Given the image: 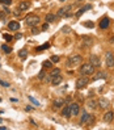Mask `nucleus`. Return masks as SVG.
Masks as SVG:
<instances>
[{
  "label": "nucleus",
  "instance_id": "obj_1",
  "mask_svg": "<svg viewBox=\"0 0 114 130\" xmlns=\"http://www.w3.org/2000/svg\"><path fill=\"white\" fill-rule=\"evenodd\" d=\"M94 66H92L90 63H84L80 66V74L85 75V76H89V75H93L94 74Z\"/></svg>",
  "mask_w": 114,
  "mask_h": 130
},
{
  "label": "nucleus",
  "instance_id": "obj_2",
  "mask_svg": "<svg viewBox=\"0 0 114 130\" xmlns=\"http://www.w3.org/2000/svg\"><path fill=\"white\" fill-rule=\"evenodd\" d=\"M88 84H89V79H88V76H85V75H81L80 78L76 80V88L77 90H83V88H85Z\"/></svg>",
  "mask_w": 114,
  "mask_h": 130
},
{
  "label": "nucleus",
  "instance_id": "obj_3",
  "mask_svg": "<svg viewBox=\"0 0 114 130\" xmlns=\"http://www.w3.org/2000/svg\"><path fill=\"white\" fill-rule=\"evenodd\" d=\"M39 20H41V19H39L38 16H36V15H29V16L26 17V24H28L29 26L34 28L36 25H38V24H39Z\"/></svg>",
  "mask_w": 114,
  "mask_h": 130
},
{
  "label": "nucleus",
  "instance_id": "obj_4",
  "mask_svg": "<svg viewBox=\"0 0 114 130\" xmlns=\"http://www.w3.org/2000/svg\"><path fill=\"white\" fill-rule=\"evenodd\" d=\"M80 62H83V58L80 55H72L68 58V61H67V66L68 67H73V66H76V64H79Z\"/></svg>",
  "mask_w": 114,
  "mask_h": 130
},
{
  "label": "nucleus",
  "instance_id": "obj_5",
  "mask_svg": "<svg viewBox=\"0 0 114 130\" xmlns=\"http://www.w3.org/2000/svg\"><path fill=\"white\" fill-rule=\"evenodd\" d=\"M105 62H106V66L109 68H113L114 67V55L111 51H106L105 54Z\"/></svg>",
  "mask_w": 114,
  "mask_h": 130
},
{
  "label": "nucleus",
  "instance_id": "obj_6",
  "mask_svg": "<svg viewBox=\"0 0 114 130\" xmlns=\"http://www.w3.org/2000/svg\"><path fill=\"white\" fill-rule=\"evenodd\" d=\"M70 9H71V5H67V7L60 8V9L58 11V16H59V17H68V16H71Z\"/></svg>",
  "mask_w": 114,
  "mask_h": 130
},
{
  "label": "nucleus",
  "instance_id": "obj_7",
  "mask_svg": "<svg viewBox=\"0 0 114 130\" xmlns=\"http://www.w3.org/2000/svg\"><path fill=\"white\" fill-rule=\"evenodd\" d=\"M89 63L92 64V66H94V67H100L101 66V61H100V58L96 54H92L89 57Z\"/></svg>",
  "mask_w": 114,
  "mask_h": 130
},
{
  "label": "nucleus",
  "instance_id": "obj_8",
  "mask_svg": "<svg viewBox=\"0 0 114 130\" xmlns=\"http://www.w3.org/2000/svg\"><path fill=\"white\" fill-rule=\"evenodd\" d=\"M70 108H71V116H77L79 112H80V106H79V104H76V103H72L70 105Z\"/></svg>",
  "mask_w": 114,
  "mask_h": 130
},
{
  "label": "nucleus",
  "instance_id": "obj_9",
  "mask_svg": "<svg viewBox=\"0 0 114 130\" xmlns=\"http://www.w3.org/2000/svg\"><path fill=\"white\" fill-rule=\"evenodd\" d=\"M62 80H63V78H62V75L59 74V75L53 76V78H51V84H53V85H59L60 83H62Z\"/></svg>",
  "mask_w": 114,
  "mask_h": 130
},
{
  "label": "nucleus",
  "instance_id": "obj_10",
  "mask_svg": "<svg viewBox=\"0 0 114 130\" xmlns=\"http://www.w3.org/2000/svg\"><path fill=\"white\" fill-rule=\"evenodd\" d=\"M98 106H100V108H102V109H106L107 106H109V100L105 99V97H101L98 100Z\"/></svg>",
  "mask_w": 114,
  "mask_h": 130
},
{
  "label": "nucleus",
  "instance_id": "obj_11",
  "mask_svg": "<svg viewBox=\"0 0 114 130\" xmlns=\"http://www.w3.org/2000/svg\"><path fill=\"white\" fill-rule=\"evenodd\" d=\"M62 116L66 117V118H70L71 117V108L70 105H66L63 109H62Z\"/></svg>",
  "mask_w": 114,
  "mask_h": 130
},
{
  "label": "nucleus",
  "instance_id": "obj_12",
  "mask_svg": "<svg viewBox=\"0 0 114 130\" xmlns=\"http://www.w3.org/2000/svg\"><path fill=\"white\" fill-rule=\"evenodd\" d=\"M113 118H114V113H113V112H106V113L104 114V122L109 123V122L113 121Z\"/></svg>",
  "mask_w": 114,
  "mask_h": 130
},
{
  "label": "nucleus",
  "instance_id": "obj_13",
  "mask_svg": "<svg viewBox=\"0 0 114 130\" xmlns=\"http://www.w3.org/2000/svg\"><path fill=\"white\" fill-rule=\"evenodd\" d=\"M64 104V100L62 99V97H58V99H55L54 101H53V105H54V108H62Z\"/></svg>",
  "mask_w": 114,
  "mask_h": 130
},
{
  "label": "nucleus",
  "instance_id": "obj_14",
  "mask_svg": "<svg viewBox=\"0 0 114 130\" xmlns=\"http://www.w3.org/2000/svg\"><path fill=\"white\" fill-rule=\"evenodd\" d=\"M8 29H9V30H19V29H20V24L17 21H11L8 24Z\"/></svg>",
  "mask_w": 114,
  "mask_h": 130
},
{
  "label": "nucleus",
  "instance_id": "obj_15",
  "mask_svg": "<svg viewBox=\"0 0 114 130\" xmlns=\"http://www.w3.org/2000/svg\"><path fill=\"white\" fill-rule=\"evenodd\" d=\"M109 22H110V20L107 19V17H104V19L100 21V28L101 29H106L107 26H109Z\"/></svg>",
  "mask_w": 114,
  "mask_h": 130
},
{
  "label": "nucleus",
  "instance_id": "obj_16",
  "mask_svg": "<svg viewBox=\"0 0 114 130\" xmlns=\"http://www.w3.org/2000/svg\"><path fill=\"white\" fill-rule=\"evenodd\" d=\"M106 72H104V71H100V72H97L94 76H93V80H100V79H106Z\"/></svg>",
  "mask_w": 114,
  "mask_h": 130
},
{
  "label": "nucleus",
  "instance_id": "obj_17",
  "mask_svg": "<svg viewBox=\"0 0 114 130\" xmlns=\"http://www.w3.org/2000/svg\"><path fill=\"white\" fill-rule=\"evenodd\" d=\"M29 7H30V4L28 2H20L19 3V9L20 11H26V9H29Z\"/></svg>",
  "mask_w": 114,
  "mask_h": 130
},
{
  "label": "nucleus",
  "instance_id": "obj_18",
  "mask_svg": "<svg viewBox=\"0 0 114 130\" xmlns=\"http://www.w3.org/2000/svg\"><path fill=\"white\" fill-rule=\"evenodd\" d=\"M83 44L85 46H90V45L93 44V41H92V38H90V37H88V35H84V37H83Z\"/></svg>",
  "mask_w": 114,
  "mask_h": 130
},
{
  "label": "nucleus",
  "instance_id": "obj_19",
  "mask_svg": "<svg viewBox=\"0 0 114 130\" xmlns=\"http://www.w3.org/2000/svg\"><path fill=\"white\" fill-rule=\"evenodd\" d=\"M89 116H90V114H88L87 112H83V116H81V118H80V123H81V125H84V123H87V121H88Z\"/></svg>",
  "mask_w": 114,
  "mask_h": 130
},
{
  "label": "nucleus",
  "instance_id": "obj_20",
  "mask_svg": "<svg viewBox=\"0 0 114 130\" xmlns=\"http://www.w3.org/2000/svg\"><path fill=\"white\" fill-rule=\"evenodd\" d=\"M45 20H46V22H54L55 21V15L54 13H47L46 17H45Z\"/></svg>",
  "mask_w": 114,
  "mask_h": 130
},
{
  "label": "nucleus",
  "instance_id": "obj_21",
  "mask_svg": "<svg viewBox=\"0 0 114 130\" xmlns=\"http://www.w3.org/2000/svg\"><path fill=\"white\" fill-rule=\"evenodd\" d=\"M98 103L97 101H96V100H89V101H88V106H89V108H92V109H96V108H97V105Z\"/></svg>",
  "mask_w": 114,
  "mask_h": 130
},
{
  "label": "nucleus",
  "instance_id": "obj_22",
  "mask_svg": "<svg viewBox=\"0 0 114 130\" xmlns=\"http://www.w3.org/2000/svg\"><path fill=\"white\" fill-rule=\"evenodd\" d=\"M19 57H20L21 59H25V58L28 57V51H26L25 49H22V50H20V51H19Z\"/></svg>",
  "mask_w": 114,
  "mask_h": 130
},
{
  "label": "nucleus",
  "instance_id": "obj_23",
  "mask_svg": "<svg viewBox=\"0 0 114 130\" xmlns=\"http://www.w3.org/2000/svg\"><path fill=\"white\" fill-rule=\"evenodd\" d=\"M2 50H3L4 53H7V54H9V53L12 51V47H9L8 45L4 44V45H2Z\"/></svg>",
  "mask_w": 114,
  "mask_h": 130
},
{
  "label": "nucleus",
  "instance_id": "obj_24",
  "mask_svg": "<svg viewBox=\"0 0 114 130\" xmlns=\"http://www.w3.org/2000/svg\"><path fill=\"white\" fill-rule=\"evenodd\" d=\"M59 74H60V70H59V68H54V70L50 72V76L53 78V76H56V75H59Z\"/></svg>",
  "mask_w": 114,
  "mask_h": 130
},
{
  "label": "nucleus",
  "instance_id": "obj_25",
  "mask_svg": "<svg viewBox=\"0 0 114 130\" xmlns=\"http://www.w3.org/2000/svg\"><path fill=\"white\" fill-rule=\"evenodd\" d=\"M51 66H53V62L51 61H45L43 62V68H51Z\"/></svg>",
  "mask_w": 114,
  "mask_h": 130
},
{
  "label": "nucleus",
  "instance_id": "obj_26",
  "mask_svg": "<svg viewBox=\"0 0 114 130\" xmlns=\"http://www.w3.org/2000/svg\"><path fill=\"white\" fill-rule=\"evenodd\" d=\"M94 120H96V118H94V116H92V114H90V116H89V118H88V121H87V125H92V123L94 122Z\"/></svg>",
  "mask_w": 114,
  "mask_h": 130
},
{
  "label": "nucleus",
  "instance_id": "obj_27",
  "mask_svg": "<svg viewBox=\"0 0 114 130\" xmlns=\"http://www.w3.org/2000/svg\"><path fill=\"white\" fill-rule=\"evenodd\" d=\"M3 38H4L5 41H12V39H13V37H12V35H11V34H7V33H5V34H3Z\"/></svg>",
  "mask_w": 114,
  "mask_h": 130
},
{
  "label": "nucleus",
  "instance_id": "obj_28",
  "mask_svg": "<svg viewBox=\"0 0 114 130\" xmlns=\"http://www.w3.org/2000/svg\"><path fill=\"white\" fill-rule=\"evenodd\" d=\"M45 49H49V44H46V45H43V46H39V47H37V51H42V50H45Z\"/></svg>",
  "mask_w": 114,
  "mask_h": 130
},
{
  "label": "nucleus",
  "instance_id": "obj_29",
  "mask_svg": "<svg viewBox=\"0 0 114 130\" xmlns=\"http://www.w3.org/2000/svg\"><path fill=\"white\" fill-rule=\"evenodd\" d=\"M59 57L58 55H53V57H51V62H53V63H56V62H59Z\"/></svg>",
  "mask_w": 114,
  "mask_h": 130
},
{
  "label": "nucleus",
  "instance_id": "obj_30",
  "mask_svg": "<svg viewBox=\"0 0 114 130\" xmlns=\"http://www.w3.org/2000/svg\"><path fill=\"white\" fill-rule=\"evenodd\" d=\"M84 12H85V9H84V8H80V9L76 12V17H80V16L84 13Z\"/></svg>",
  "mask_w": 114,
  "mask_h": 130
},
{
  "label": "nucleus",
  "instance_id": "obj_31",
  "mask_svg": "<svg viewBox=\"0 0 114 130\" xmlns=\"http://www.w3.org/2000/svg\"><path fill=\"white\" fill-rule=\"evenodd\" d=\"M29 100H30V101H32V103H33L34 105H36V106H38V105H39V103H38V101H37V100H36V99H34V97H32V96H29Z\"/></svg>",
  "mask_w": 114,
  "mask_h": 130
},
{
  "label": "nucleus",
  "instance_id": "obj_32",
  "mask_svg": "<svg viewBox=\"0 0 114 130\" xmlns=\"http://www.w3.org/2000/svg\"><path fill=\"white\" fill-rule=\"evenodd\" d=\"M7 15H8L7 12H0V20L4 21V20H5V16H7Z\"/></svg>",
  "mask_w": 114,
  "mask_h": 130
},
{
  "label": "nucleus",
  "instance_id": "obj_33",
  "mask_svg": "<svg viewBox=\"0 0 114 130\" xmlns=\"http://www.w3.org/2000/svg\"><path fill=\"white\" fill-rule=\"evenodd\" d=\"M62 30H63V33H70L71 32V28L70 26H63V28H62Z\"/></svg>",
  "mask_w": 114,
  "mask_h": 130
},
{
  "label": "nucleus",
  "instance_id": "obj_34",
  "mask_svg": "<svg viewBox=\"0 0 114 130\" xmlns=\"http://www.w3.org/2000/svg\"><path fill=\"white\" fill-rule=\"evenodd\" d=\"M0 3H3L5 5H9L11 3H12V0H0Z\"/></svg>",
  "mask_w": 114,
  "mask_h": 130
},
{
  "label": "nucleus",
  "instance_id": "obj_35",
  "mask_svg": "<svg viewBox=\"0 0 114 130\" xmlns=\"http://www.w3.org/2000/svg\"><path fill=\"white\" fill-rule=\"evenodd\" d=\"M43 78H45V71L42 70V71H41V72H39V74H38V79H43Z\"/></svg>",
  "mask_w": 114,
  "mask_h": 130
},
{
  "label": "nucleus",
  "instance_id": "obj_36",
  "mask_svg": "<svg viewBox=\"0 0 114 130\" xmlns=\"http://www.w3.org/2000/svg\"><path fill=\"white\" fill-rule=\"evenodd\" d=\"M0 84H2L3 87H9V83H5V81H3V80H0Z\"/></svg>",
  "mask_w": 114,
  "mask_h": 130
},
{
  "label": "nucleus",
  "instance_id": "obj_37",
  "mask_svg": "<svg viewBox=\"0 0 114 130\" xmlns=\"http://www.w3.org/2000/svg\"><path fill=\"white\" fill-rule=\"evenodd\" d=\"M47 28H49V22H46V24H43V25H42L43 30H47Z\"/></svg>",
  "mask_w": 114,
  "mask_h": 130
},
{
  "label": "nucleus",
  "instance_id": "obj_38",
  "mask_svg": "<svg viewBox=\"0 0 114 130\" xmlns=\"http://www.w3.org/2000/svg\"><path fill=\"white\" fill-rule=\"evenodd\" d=\"M21 37H22V34H21V33H17V34L15 35V38H16V39H20Z\"/></svg>",
  "mask_w": 114,
  "mask_h": 130
},
{
  "label": "nucleus",
  "instance_id": "obj_39",
  "mask_svg": "<svg viewBox=\"0 0 114 130\" xmlns=\"http://www.w3.org/2000/svg\"><path fill=\"white\" fill-rule=\"evenodd\" d=\"M84 25H85V26H88V28H92V26H93V24H92V22H85Z\"/></svg>",
  "mask_w": 114,
  "mask_h": 130
},
{
  "label": "nucleus",
  "instance_id": "obj_40",
  "mask_svg": "<svg viewBox=\"0 0 114 130\" xmlns=\"http://www.w3.org/2000/svg\"><path fill=\"white\" fill-rule=\"evenodd\" d=\"M4 12H7V13H9L11 9H8V7H4Z\"/></svg>",
  "mask_w": 114,
  "mask_h": 130
},
{
  "label": "nucleus",
  "instance_id": "obj_41",
  "mask_svg": "<svg viewBox=\"0 0 114 130\" xmlns=\"http://www.w3.org/2000/svg\"><path fill=\"white\" fill-rule=\"evenodd\" d=\"M26 110H28V112H29V110H33V108H32V106H26Z\"/></svg>",
  "mask_w": 114,
  "mask_h": 130
},
{
  "label": "nucleus",
  "instance_id": "obj_42",
  "mask_svg": "<svg viewBox=\"0 0 114 130\" xmlns=\"http://www.w3.org/2000/svg\"><path fill=\"white\" fill-rule=\"evenodd\" d=\"M0 130H7V127H5V126H0Z\"/></svg>",
  "mask_w": 114,
  "mask_h": 130
},
{
  "label": "nucleus",
  "instance_id": "obj_43",
  "mask_svg": "<svg viewBox=\"0 0 114 130\" xmlns=\"http://www.w3.org/2000/svg\"><path fill=\"white\" fill-rule=\"evenodd\" d=\"M110 42H114V37H111V38H110Z\"/></svg>",
  "mask_w": 114,
  "mask_h": 130
},
{
  "label": "nucleus",
  "instance_id": "obj_44",
  "mask_svg": "<svg viewBox=\"0 0 114 130\" xmlns=\"http://www.w3.org/2000/svg\"><path fill=\"white\" fill-rule=\"evenodd\" d=\"M76 2H77V3H79V2H81V0H76Z\"/></svg>",
  "mask_w": 114,
  "mask_h": 130
},
{
  "label": "nucleus",
  "instance_id": "obj_45",
  "mask_svg": "<svg viewBox=\"0 0 114 130\" xmlns=\"http://www.w3.org/2000/svg\"><path fill=\"white\" fill-rule=\"evenodd\" d=\"M60 2H64V0H60Z\"/></svg>",
  "mask_w": 114,
  "mask_h": 130
},
{
  "label": "nucleus",
  "instance_id": "obj_46",
  "mask_svg": "<svg viewBox=\"0 0 114 130\" xmlns=\"http://www.w3.org/2000/svg\"><path fill=\"white\" fill-rule=\"evenodd\" d=\"M0 101H2V97H0Z\"/></svg>",
  "mask_w": 114,
  "mask_h": 130
}]
</instances>
